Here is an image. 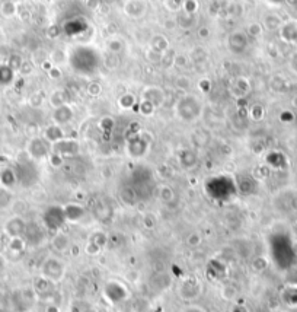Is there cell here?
<instances>
[{
  "instance_id": "1",
  "label": "cell",
  "mask_w": 297,
  "mask_h": 312,
  "mask_svg": "<svg viewBox=\"0 0 297 312\" xmlns=\"http://www.w3.org/2000/svg\"><path fill=\"white\" fill-rule=\"evenodd\" d=\"M203 293V283L195 276H185L176 286V295L185 303H194Z\"/></svg>"
},
{
  "instance_id": "2",
  "label": "cell",
  "mask_w": 297,
  "mask_h": 312,
  "mask_svg": "<svg viewBox=\"0 0 297 312\" xmlns=\"http://www.w3.org/2000/svg\"><path fill=\"white\" fill-rule=\"evenodd\" d=\"M67 274V267L66 263L57 256H48L42 261L40 267V276L48 279L53 283H60Z\"/></svg>"
},
{
  "instance_id": "3",
  "label": "cell",
  "mask_w": 297,
  "mask_h": 312,
  "mask_svg": "<svg viewBox=\"0 0 297 312\" xmlns=\"http://www.w3.org/2000/svg\"><path fill=\"white\" fill-rule=\"evenodd\" d=\"M37 300H38V296L32 286L19 287L12 292V305L16 312H28Z\"/></svg>"
},
{
  "instance_id": "4",
  "label": "cell",
  "mask_w": 297,
  "mask_h": 312,
  "mask_svg": "<svg viewBox=\"0 0 297 312\" xmlns=\"http://www.w3.org/2000/svg\"><path fill=\"white\" fill-rule=\"evenodd\" d=\"M32 287H34V290H35V293L38 296V300H44L45 303H51V302L53 303H58L55 300V295H57L55 283L50 282L48 279H45L42 276L37 277Z\"/></svg>"
},
{
  "instance_id": "5",
  "label": "cell",
  "mask_w": 297,
  "mask_h": 312,
  "mask_svg": "<svg viewBox=\"0 0 297 312\" xmlns=\"http://www.w3.org/2000/svg\"><path fill=\"white\" fill-rule=\"evenodd\" d=\"M25 229H27V222L19 215H16V216H12L6 220V223L3 226V233L8 238H16V236H24Z\"/></svg>"
},
{
  "instance_id": "6",
  "label": "cell",
  "mask_w": 297,
  "mask_h": 312,
  "mask_svg": "<svg viewBox=\"0 0 297 312\" xmlns=\"http://www.w3.org/2000/svg\"><path fill=\"white\" fill-rule=\"evenodd\" d=\"M125 286H122L120 282H108L105 285V296L111 300V303H122L128 298V289L121 290Z\"/></svg>"
},
{
  "instance_id": "7",
  "label": "cell",
  "mask_w": 297,
  "mask_h": 312,
  "mask_svg": "<svg viewBox=\"0 0 297 312\" xmlns=\"http://www.w3.org/2000/svg\"><path fill=\"white\" fill-rule=\"evenodd\" d=\"M79 150V146L75 140H60V142H55L53 143V153L54 155H58L61 158L64 156H71V155H76Z\"/></svg>"
},
{
  "instance_id": "8",
  "label": "cell",
  "mask_w": 297,
  "mask_h": 312,
  "mask_svg": "<svg viewBox=\"0 0 297 312\" xmlns=\"http://www.w3.org/2000/svg\"><path fill=\"white\" fill-rule=\"evenodd\" d=\"M28 155L29 158H34V159H41V158H45L48 155V146H47V140L44 139H32L29 142V146H28Z\"/></svg>"
},
{
  "instance_id": "9",
  "label": "cell",
  "mask_w": 297,
  "mask_h": 312,
  "mask_svg": "<svg viewBox=\"0 0 297 312\" xmlns=\"http://www.w3.org/2000/svg\"><path fill=\"white\" fill-rule=\"evenodd\" d=\"M51 246L57 254H64L68 253L71 248V241L66 233L63 232H55V235L51 239Z\"/></svg>"
},
{
  "instance_id": "10",
  "label": "cell",
  "mask_w": 297,
  "mask_h": 312,
  "mask_svg": "<svg viewBox=\"0 0 297 312\" xmlns=\"http://www.w3.org/2000/svg\"><path fill=\"white\" fill-rule=\"evenodd\" d=\"M239 287H238V285L236 283H233V282H226L225 285L221 286V290H220V298L223 299V300H226V302H230V303H233V302H236L238 300V298H239Z\"/></svg>"
},
{
  "instance_id": "11",
  "label": "cell",
  "mask_w": 297,
  "mask_h": 312,
  "mask_svg": "<svg viewBox=\"0 0 297 312\" xmlns=\"http://www.w3.org/2000/svg\"><path fill=\"white\" fill-rule=\"evenodd\" d=\"M44 233H42V229L37 223H27V229H25V233H24V239L27 241V244L37 245L42 239Z\"/></svg>"
},
{
  "instance_id": "12",
  "label": "cell",
  "mask_w": 297,
  "mask_h": 312,
  "mask_svg": "<svg viewBox=\"0 0 297 312\" xmlns=\"http://www.w3.org/2000/svg\"><path fill=\"white\" fill-rule=\"evenodd\" d=\"M6 248H8L9 253H12L15 256H21L25 251V248H27V241L24 239V236L9 238Z\"/></svg>"
},
{
  "instance_id": "13",
  "label": "cell",
  "mask_w": 297,
  "mask_h": 312,
  "mask_svg": "<svg viewBox=\"0 0 297 312\" xmlns=\"http://www.w3.org/2000/svg\"><path fill=\"white\" fill-rule=\"evenodd\" d=\"M16 182H18V178H16V174H15V169L5 168L0 172V187H5V189L11 190Z\"/></svg>"
},
{
  "instance_id": "14",
  "label": "cell",
  "mask_w": 297,
  "mask_h": 312,
  "mask_svg": "<svg viewBox=\"0 0 297 312\" xmlns=\"http://www.w3.org/2000/svg\"><path fill=\"white\" fill-rule=\"evenodd\" d=\"M64 215L67 222H78L85 216V209L79 204H68L64 207Z\"/></svg>"
},
{
  "instance_id": "15",
  "label": "cell",
  "mask_w": 297,
  "mask_h": 312,
  "mask_svg": "<svg viewBox=\"0 0 297 312\" xmlns=\"http://www.w3.org/2000/svg\"><path fill=\"white\" fill-rule=\"evenodd\" d=\"M73 117V112H71V108L67 107V105H61V107H57V109L54 111V120L55 122H67L70 118Z\"/></svg>"
},
{
  "instance_id": "16",
  "label": "cell",
  "mask_w": 297,
  "mask_h": 312,
  "mask_svg": "<svg viewBox=\"0 0 297 312\" xmlns=\"http://www.w3.org/2000/svg\"><path fill=\"white\" fill-rule=\"evenodd\" d=\"M14 204V196L11 190L0 187V210H6Z\"/></svg>"
},
{
  "instance_id": "17",
  "label": "cell",
  "mask_w": 297,
  "mask_h": 312,
  "mask_svg": "<svg viewBox=\"0 0 297 312\" xmlns=\"http://www.w3.org/2000/svg\"><path fill=\"white\" fill-rule=\"evenodd\" d=\"M63 139H64V135H63V132H61L60 127L53 126V127H48V129H47V132H45V140H48V142H51V143H55V142H60V140H63Z\"/></svg>"
},
{
  "instance_id": "18",
  "label": "cell",
  "mask_w": 297,
  "mask_h": 312,
  "mask_svg": "<svg viewBox=\"0 0 297 312\" xmlns=\"http://www.w3.org/2000/svg\"><path fill=\"white\" fill-rule=\"evenodd\" d=\"M159 199L162 200L163 203H172V202L175 200V191H174L172 187H169V185H162V187L159 189Z\"/></svg>"
},
{
  "instance_id": "19",
  "label": "cell",
  "mask_w": 297,
  "mask_h": 312,
  "mask_svg": "<svg viewBox=\"0 0 297 312\" xmlns=\"http://www.w3.org/2000/svg\"><path fill=\"white\" fill-rule=\"evenodd\" d=\"M181 163H182V166H185V168H191V166H194V165L197 163V156H195L192 152L185 150V152H182V155H181Z\"/></svg>"
},
{
  "instance_id": "20",
  "label": "cell",
  "mask_w": 297,
  "mask_h": 312,
  "mask_svg": "<svg viewBox=\"0 0 297 312\" xmlns=\"http://www.w3.org/2000/svg\"><path fill=\"white\" fill-rule=\"evenodd\" d=\"M89 242H92V244L96 245L98 248H101V249H102V248L107 245V242H108V236H107L105 233L98 232V233L92 235V238L89 239Z\"/></svg>"
},
{
  "instance_id": "21",
  "label": "cell",
  "mask_w": 297,
  "mask_h": 312,
  "mask_svg": "<svg viewBox=\"0 0 297 312\" xmlns=\"http://www.w3.org/2000/svg\"><path fill=\"white\" fill-rule=\"evenodd\" d=\"M153 47H155V50L156 51H165L168 47H169V42H168V40L163 37V35H156L155 38H153Z\"/></svg>"
},
{
  "instance_id": "22",
  "label": "cell",
  "mask_w": 297,
  "mask_h": 312,
  "mask_svg": "<svg viewBox=\"0 0 297 312\" xmlns=\"http://www.w3.org/2000/svg\"><path fill=\"white\" fill-rule=\"evenodd\" d=\"M201 242H203V238L198 232H191L187 236V245L191 248H198Z\"/></svg>"
},
{
  "instance_id": "23",
  "label": "cell",
  "mask_w": 297,
  "mask_h": 312,
  "mask_svg": "<svg viewBox=\"0 0 297 312\" xmlns=\"http://www.w3.org/2000/svg\"><path fill=\"white\" fill-rule=\"evenodd\" d=\"M0 11H2V14L5 15L6 18H11L16 12V6H15L14 2H5V3H2Z\"/></svg>"
},
{
  "instance_id": "24",
  "label": "cell",
  "mask_w": 297,
  "mask_h": 312,
  "mask_svg": "<svg viewBox=\"0 0 297 312\" xmlns=\"http://www.w3.org/2000/svg\"><path fill=\"white\" fill-rule=\"evenodd\" d=\"M184 12L189 15H195L197 9H198V2L197 0H184Z\"/></svg>"
},
{
  "instance_id": "25",
  "label": "cell",
  "mask_w": 297,
  "mask_h": 312,
  "mask_svg": "<svg viewBox=\"0 0 297 312\" xmlns=\"http://www.w3.org/2000/svg\"><path fill=\"white\" fill-rule=\"evenodd\" d=\"M22 58L19 57L18 54H12L11 55V58H9V68L12 69V70H18V69L22 68Z\"/></svg>"
},
{
  "instance_id": "26",
  "label": "cell",
  "mask_w": 297,
  "mask_h": 312,
  "mask_svg": "<svg viewBox=\"0 0 297 312\" xmlns=\"http://www.w3.org/2000/svg\"><path fill=\"white\" fill-rule=\"evenodd\" d=\"M165 5H166V8L171 9V11H178V9L182 8L184 0H165Z\"/></svg>"
},
{
  "instance_id": "27",
  "label": "cell",
  "mask_w": 297,
  "mask_h": 312,
  "mask_svg": "<svg viewBox=\"0 0 297 312\" xmlns=\"http://www.w3.org/2000/svg\"><path fill=\"white\" fill-rule=\"evenodd\" d=\"M229 312H251V311H249V308H248L245 303H242V302H233L232 306H230Z\"/></svg>"
},
{
  "instance_id": "28",
  "label": "cell",
  "mask_w": 297,
  "mask_h": 312,
  "mask_svg": "<svg viewBox=\"0 0 297 312\" xmlns=\"http://www.w3.org/2000/svg\"><path fill=\"white\" fill-rule=\"evenodd\" d=\"M181 312H205V309H203L200 305L197 303H188L187 306H184V309Z\"/></svg>"
},
{
  "instance_id": "29",
  "label": "cell",
  "mask_w": 297,
  "mask_h": 312,
  "mask_svg": "<svg viewBox=\"0 0 297 312\" xmlns=\"http://www.w3.org/2000/svg\"><path fill=\"white\" fill-rule=\"evenodd\" d=\"M44 312H61L58 303H45V308H44Z\"/></svg>"
},
{
  "instance_id": "30",
  "label": "cell",
  "mask_w": 297,
  "mask_h": 312,
  "mask_svg": "<svg viewBox=\"0 0 297 312\" xmlns=\"http://www.w3.org/2000/svg\"><path fill=\"white\" fill-rule=\"evenodd\" d=\"M134 104V98L131 95H127V96H122L121 99V105L122 107H131Z\"/></svg>"
},
{
  "instance_id": "31",
  "label": "cell",
  "mask_w": 297,
  "mask_h": 312,
  "mask_svg": "<svg viewBox=\"0 0 297 312\" xmlns=\"http://www.w3.org/2000/svg\"><path fill=\"white\" fill-rule=\"evenodd\" d=\"M155 225H156V222H155V217L152 216V215H146V216H144V226L152 229V228H153Z\"/></svg>"
},
{
  "instance_id": "32",
  "label": "cell",
  "mask_w": 297,
  "mask_h": 312,
  "mask_svg": "<svg viewBox=\"0 0 297 312\" xmlns=\"http://www.w3.org/2000/svg\"><path fill=\"white\" fill-rule=\"evenodd\" d=\"M176 85H178L179 88H188L189 81L187 79V78H179V79H178V82H176Z\"/></svg>"
},
{
  "instance_id": "33",
  "label": "cell",
  "mask_w": 297,
  "mask_h": 312,
  "mask_svg": "<svg viewBox=\"0 0 297 312\" xmlns=\"http://www.w3.org/2000/svg\"><path fill=\"white\" fill-rule=\"evenodd\" d=\"M50 78H53V79H60L61 78V72L58 70V69H51L50 70Z\"/></svg>"
},
{
  "instance_id": "34",
  "label": "cell",
  "mask_w": 297,
  "mask_h": 312,
  "mask_svg": "<svg viewBox=\"0 0 297 312\" xmlns=\"http://www.w3.org/2000/svg\"><path fill=\"white\" fill-rule=\"evenodd\" d=\"M109 48H111V51H118L120 48H121V42H114V41H111L109 42Z\"/></svg>"
},
{
  "instance_id": "35",
  "label": "cell",
  "mask_w": 297,
  "mask_h": 312,
  "mask_svg": "<svg viewBox=\"0 0 297 312\" xmlns=\"http://www.w3.org/2000/svg\"><path fill=\"white\" fill-rule=\"evenodd\" d=\"M208 34H210V31L207 29L205 27L200 28V31H198V35H200V38H207L208 37Z\"/></svg>"
},
{
  "instance_id": "36",
  "label": "cell",
  "mask_w": 297,
  "mask_h": 312,
  "mask_svg": "<svg viewBox=\"0 0 297 312\" xmlns=\"http://www.w3.org/2000/svg\"><path fill=\"white\" fill-rule=\"evenodd\" d=\"M249 31H251L252 35H258V34L261 32V27L257 25V24H255V25H251V27H249Z\"/></svg>"
},
{
  "instance_id": "37",
  "label": "cell",
  "mask_w": 297,
  "mask_h": 312,
  "mask_svg": "<svg viewBox=\"0 0 297 312\" xmlns=\"http://www.w3.org/2000/svg\"><path fill=\"white\" fill-rule=\"evenodd\" d=\"M5 267H6V261H5L3 256L0 254V277H2V276H3V273H5Z\"/></svg>"
}]
</instances>
